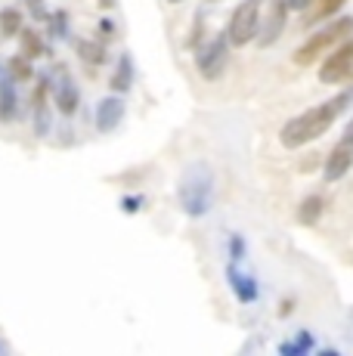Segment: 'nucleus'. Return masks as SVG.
Returning <instances> with one entry per match:
<instances>
[{"mask_svg": "<svg viewBox=\"0 0 353 356\" xmlns=\"http://www.w3.org/2000/svg\"><path fill=\"white\" fill-rule=\"evenodd\" d=\"M19 44H22V56H28V59H38L40 53H44V40H40V34L38 31H19Z\"/></svg>", "mask_w": 353, "mask_h": 356, "instance_id": "6ab92c4d", "label": "nucleus"}, {"mask_svg": "<svg viewBox=\"0 0 353 356\" xmlns=\"http://www.w3.org/2000/svg\"><path fill=\"white\" fill-rule=\"evenodd\" d=\"M140 204H142V198H121V211L124 214H137Z\"/></svg>", "mask_w": 353, "mask_h": 356, "instance_id": "393cba45", "label": "nucleus"}, {"mask_svg": "<svg viewBox=\"0 0 353 356\" xmlns=\"http://www.w3.org/2000/svg\"><path fill=\"white\" fill-rule=\"evenodd\" d=\"M50 34L56 40H65L69 38V13L65 10H56L53 13V19H50Z\"/></svg>", "mask_w": 353, "mask_h": 356, "instance_id": "4be33fe9", "label": "nucleus"}, {"mask_svg": "<svg viewBox=\"0 0 353 356\" xmlns=\"http://www.w3.org/2000/svg\"><path fill=\"white\" fill-rule=\"evenodd\" d=\"M124 118V102L121 97H106L97 102V130L99 134H112Z\"/></svg>", "mask_w": 353, "mask_h": 356, "instance_id": "9b49d317", "label": "nucleus"}, {"mask_svg": "<svg viewBox=\"0 0 353 356\" xmlns=\"http://www.w3.org/2000/svg\"><path fill=\"white\" fill-rule=\"evenodd\" d=\"M74 50H78V56L84 59L87 65H106L108 63V53H106L103 40H78Z\"/></svg>", "mask_w": 353, "mask_h": 356, "instance_id": "2eb2a0df", "label": "nucleus"}, {"mask_svg": "<svg viewBox=\"0 0 353 356\" xmlns=\"http://www.w3.org/2000/svg\"><path fill=\"white\" fill-rule=\"evenodd\" d=\"M0 353H3V341H0Z\"/></svg>", "mask_w": 353, "mask_h": 356, "instance_id": "7c9ffc66", "label": "nucleus"}, {"mask_svg": "<svg viewBox=\"0 0 353 356\" xmlns=\"http://www.w3.org/2000/svg\"><path fill=\"white\" fill-rule=\"evenodd\" d=\"M19 118V93H16V81L10 72H3L0 78V121L13 124Z\"/></svg>", "mask_w": 353, "mask_h": 356, "instance_id": "f8f14e48", "label": "nucleus"}, {"mask_svg": "<svg viewBox=\"0 0 353 356\" xmlns=\"http://www.w3.org/2000/svg\"><path fill=\"white\" fill-rule=\"evenodd\" d=\"M176 202L186 217H205L214 204V170L205 161H192L180 174L176 183Z\"/></svg>", "mask_w": 353, "mask_h": 356, "instance_id": "f03ea898", "label": "nucleus"}, {"mask_svg": "<svg viewBox=\"0 0 353 356\" xmlns=\"http://www.w3.org/2000/svg\"><path fill=\"white\" fill-rule=\"evenodd\" d=\"M322 211H325V198L322 195H307L301 202V208H297V220H301L304 227H313V223H319Z\"/></svg>", "mask_w": 353, "mask_h": 356, "instance_id": "dca6fc26", "label": "nucleus"}, {"mask_svg": "<svg viewBox=\"0 0 353 356\" xmlns=\"http://www.w3.org/2000/svg\"><path fill=\"white\" fill-rule=\"evenodd\" d=\"M344 3H347V0H316L313 13H310V16H307V25H316V22H325V19L338 16Z\"/></svg>", "mask_w": 353, "mask_h": 356, "instance_id": "a211bd4d", "label": "nucleus"}, {"mask_svg": "<svg viewBox=\"0 0 353 356\" xmlns=\"http://www.w3.org/2000/svg\"><path fill=\"white\" fill-rule=\"evenodd\" d=\"M108 87L115 93H127L133 87V56L131 53H121L118 56V65H115L112 78H108Z\"/></svg>", "mask_w": 353, "mask_h": 356, "instance_id": "4468645a", "label": "nucleus"}, {"mask_svg": "<svg viewBox=\"0 0 353 356\" xmlns=\"http://www.w3.org/2000/svg\"><path fill=\"white\" fill-rule=\"evenodd\" d=\"M313 0H288V10H307Z\"/></svg>", "mask_w": 353, "mask_h": 356, "instance_id": "bb28decb", "label": "nucleus"}, {"mask_svg": "<svg viewBox=\"0 0 353 356\" xmlns=\"http://www.w3.org/2000/svg\"><path fill=\"white\" fill-rule=\"evenodd\" d=\"M310 347H313V338L304 332V334H297V341H291V344H282L279 353L282 356H301V353H307Z\"/></svg>", "mask_w": 353, "mask_h": 356, "instance_id": "412c9836", "label": "nucleus"}, {"mask_svg": "<svg viewBox=\"0 0 353 356\" xmlns=\"http://www.w3.org/2000/svg\"><path fill=\"white\" fill-rule=\"evenodd\" d=\"M227 282H229V289L236 291V298H239L242 304H254V300H257V285H254V279L236 270V264L227 266Z\"/></svg>", "mask_w": 353, "mask_h": 356, "instance_id": "ddd939ff", "label": "nucleus"}, {"mask_svg": "<svg viewBox=\"0 0 353 356\" xmlns=\"http://www.w3.org/2000/svg\"><path fill=\"white\" fill-rule=\"evenodd\" d=\"M50 78L38 74V84L31 90V124H35L38 136H47L53 127V112H50Z\"/></svg>", "mask_w": 353, "mask_h": 356, "instance_id": "0eeeda50", "label": "nucleus"}, {"mask_svg": "<svg viewBox=\"0 0 353 356\" xmlns=\"http://www.w3.org/2000/svg\"><path fill=\"white\" fill-rule=\"evenodd\" d=\"M25 6H28V13L38 19V22H44V19H50V16H47V6H44V0H25Z\"/></svg>", "mask_w": 353, "mask_h": 356, "instance_id": "b1692460", "label": "nucleus"}, {"mask_svg": "<svg viewBox=\"0 0 353 356\" xmlns=\"http://www.w3.org/2000/svg\"><path fill=\"white\" fill-rule=\"evenodd\" d=\"M261 3L263 0H242L233 10V19H229L227 29L229 47H245L251 40H257V34H261Z\"/></svg>", "mask_w": 353, "mask_h": 356, "instance_id": "20e7f679", "label": "nucleus"}, {"mask_svg": "<svg viewBox=\"0 0 353 356\" xmlns=\"http://www.w3.org/2000/svg\"><path fill=\"white\" fill-rule=\"evenodd\" d=\"M167 3H183V0H167Z\"/></svg>", "mask_w": 353, "mask_h": 356, "instance_id": "c756f323", "label": "nucleus"}, {"mask_svg": "<svg viewBox=\"0 0 353 356\" xmlns=\"http://www.w3.org/2000/svg\"><path fill=\"white\" fill-rule=\"evenodd\" d=\"M350 34H353V19L341 16V19H335V22L325 25L322 31L310 34V38L295 50V56H291V59H295L297 65H313L316 59L325 56V50H331V47L341 44V40L350 38Z\"/></svg>", "mask_w": 353, "mask_h": 356, "instance_id": "7ed1b4c3", "label": "nucleus"}, {"mask_svg": "<svg viewBox=\"0 0 353 356\" xmlns=\"http://www.w3.org/2000/svg\"><path fill=\"white\" fill-rule=\"evenodd\" d=\"M6 72L13 74V81H16V84H28V81L35 78L31 59H28V56H22V53H16V56L6 59Z\"/></svg>", "mask_w": 353, "mask_h": 356, "instance_id": "f3484780", "label": "nucleus"}, {"mask_svg": "<svg viewBox=\"0 0 353 356\" xmlns=\"http://www.w3.org/2000/svg\"><path fill=\"white\" fill-rule=\"evenodd\" d=\"M353 106V87H344L338 97H331L329 102H319V106L307 108L304 115H295L291 121H285L279 130V143L285 149H301L307 143L319 140L344 112Z\"/></svg>", "mask_w": 353, "mask_h": 356, "instance_id": "f257e3e1", "label": "nucleus"}, {"mask_svg": "<svg viewBox=\"0 0 353 356\" xmlns=\"http://www.w3.org/2000/svg\"><path fill=\"white\" fill-rule=\"evenodd\" d=\"M19 31H22V13L19 10L0 13V34H3V38H19Z\"/></svg>", "mask_w": 353, "mask_h": 356, "instance_id": "aec40b11", "label": "nucleus"}, {"mask_svg": "<svg viewBox=\"0 0 353 356\" xmlns=\"http://www.w3.org/2000/svg\"><path fill=\"white\" fill-rule=\"evenodd\" d=\"M285 19H288V0H273V10H270L267 22L261 25V38H257V44L273 47L276 40L282 38V31H285Z\"/></svg>", "mask_w": 353, "mask_h": 356, "instance_id": "9d476101", "label": "nucleus"}, {"mask_svg": "<svg viewBox=\"0 0 353 356\" xmlns=\"http://www.w3.org/2000/svg\"><path fill=\"white\" fill-rule=\"evenodd\" d=\"M350 164H353V143L341 140V143H338V146L329 152V159H325V164H322V177H325L329 183L341 180V177L350 170Z\"/></svg>", "mask_w": 353, "mask_h": 356, "instance_id": "1a4fd4ad", "label": "nucleus"}, {"mask_svg": "<svg viewBox=\"0 0 353 356\" xmlns=\"http://www.w3.org/2000/svg\"><path fill=\"white\" fill-rule=\"evenodd\" d=\"M344 140H347V143H353V118H350V124H347V130H344Z\"/></svg>", "mask_w": 353, "mask_h": 356, "instance_id": "cd10ccee", "label": "nucleus"}, {"mask_svg": "<svg viewBox=\"0 0 353 356\" xmlns=\"http://www.w3.org/2000/svg\"><path fill=\"white\" fill-rule=\"evenodd\" d=\"M103 3H106V6H112V0H99V6H103Z\"/></svg>", "mask_w": 353, "mask_h": 356, "instance_id": "c85d7f7f", "label": "nucleus"}, {"mask_svg": "<svg viewBox=\"0 0 353 356\" xmlns=\"http://www.w3.org/2000/svg\"><path fill=\"white\" fill-rule=\"evenodd\" d=\"M56 74H59L56 87L50 84V90H53V102H56V108L65 115V118H72V115L78 112V106H81V93H78V87H74V81L69 78V72H65L63 65L56 68Z\"/></svg>", "mask_w": 353, "mask_h": 356, "instance_id": "6e6552de", "label": "nucleus"}, {"mask_svg": "<svg viewBox=\"0 0 353 356\" xmlns=\"http://www.w3.org/2000/svg\"><path fill=\"white\" fill-rule=\"evenodd\" d=\"M242 257H245V238L233 236V238H229V264H239Z\"/></svg>", "mask_w": 353, "mask_h": 356, "instance_id": "5701e85b", "label": "nucleus"}, {"mask_svg": "<svg viewBox=\"0 0 353 356\" xmlns=\"http://www.w3.org/2000/svg\"><path fill=\"white\" fill-rule=\"evenodd\" d=\"M99 34H103L106 40H108V38H115V25H112V19H103V22H99Z\"/></svg>", "mask_w": 353, "mask_h": 356, "instance_id": "a878e982", "label": "nucleus"}, {"mask_svg": "<svg viewBox=\"0 0 353 356\" xmlns=\"http://www.w3.org/2000/svg\"><path fill=\"white\" fill-rule=\"evenodd\" d=\"M353 78V40L341 44L335 53L322 59L319 65V81L322 84H341V81H350Z\"/></svg>", "mask_w": 353, "mask_h": 356, "instance_id": "423d86ee", "label": "nucleus"}, {"mask_svg": "<svg viewBox=\"0 0 353 356\" xmlns=\"http://www.w3.org/2000/svg\"><path fill=\"white\" fill-rule=\"evenodd\" d=\"M227 63H229V40L227 34L223 38H214L208 40V44L199 47V53H195V68H199L202 78L208 81H217L223 72H227Z\"/></svg>", "mask_w": 353, "mask_h": 356, "instance_id": "39448f33", "label": "nucleus"}]
</instances>
